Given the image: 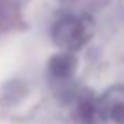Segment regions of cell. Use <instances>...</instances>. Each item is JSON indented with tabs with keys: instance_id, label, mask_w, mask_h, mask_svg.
Segmentation results:
<instances>
[{
	"instance_id": "cell-1",
	"label": "cell",
	"mask_w": 124,
	"mask_h": 124,
	"mask_svg": "<svg viewBox=\"0 0 124 124\" xmlns=\"http://www.w3.org/2000/svg\"><path fill=\"white\" fill-rule=\"evenodd\" d=\"M91 37L89 20L80 16H66L60 18L53 27V40L58 47L66 51H75L88 42Z\"/></svg>"
},
{
	"instance_id": "cell-2",
	"label": "cell",
	"mask_w": 124,
	"mask_h": 124,
	"mask_svg": "<svg viewBox=\"0 0 124 124\" xmlns=\"http://www.w3.org/2000/svg\"><path fill=\"white\" fill-rule=\"evenodd\" d=\"M101 115L113 120V124H124V93L119 89H111L99 101Z\"/></svg>"
},
{
	"instance_id": "cell-3",
	"label": "cell",
	"mask_w": 124,
	"mask_h": 124,
	"mask_svg": "<svg viewBox=\"0 0 124 124\" xmlns=\"http://www.w3.org/2000/svg\"><path fill=\"white\" fill-rule=\"evenodd\" d=\"M73 70H75V58L70 51L53 57L49 62V71L55 78H68L73 73Z\"/></svg>"
}]
</instances>
